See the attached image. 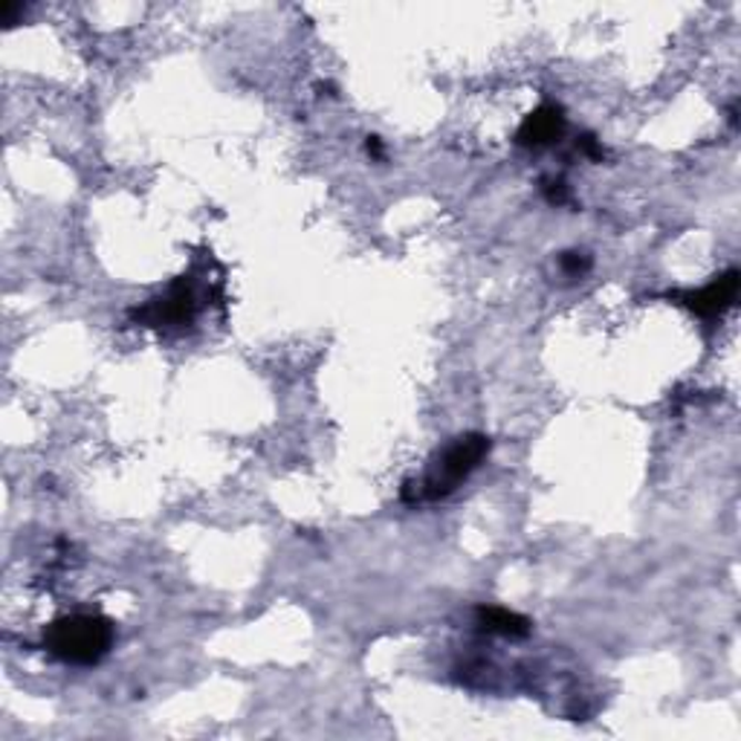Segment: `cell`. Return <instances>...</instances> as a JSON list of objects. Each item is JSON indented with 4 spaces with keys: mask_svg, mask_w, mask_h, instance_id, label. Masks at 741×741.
I'll return each instance as SVG.
<instances>
[{
    "mask_svg": "<svg viewBox=\"0 0 741 741\" xmlns=\"http://www.w3.org/2000/svg\"><path fill=\"white\" fill-rule=\"evenodd\" d=\"M487 452V434L470 432L455 438L446 450L434 455L426 475L405 487V502H441V498L452 495L461 487V481H466L472 472L478 470Z\"/></svg>",
    "mask_w": 741,
    "mask_h": 741,
    "instance_id": "cell-1",
    "label": "cell"
},
{
    "mask_svg": "<svg viewBox=\"0 0 741 741\" xmlns=\"http://www.w3.org/2000/svg\"><path fill=\"white\" fill-rule=\"evenodd\" d=\"M50 655L75 667H91L105 658L113 646L111 620L99 615H73L53 622L44 637Z\"/></svg>",
    "mask_w": 741,
    "mask_h": 741,
    "instance_id": "cell-2",
    "label": "cell"
},
{
    "mask_svg": "<svg viewBox=\"0 0 741 741\" xmlns=\"http://www.w3.org/2000/svg\"><path fill=\"white\" fill-rule=\"evenodd\" d=\"M195 308H197L195 287H192V281L181 278V281H174L159 299L151 301L148 308L136 310L134 316L145 325H186L188 319H192V313H195Z\"/></svg>",
    "mask_w": 741,
    "mask_h": 741,
    "instance_id": "cell-3",
    "label": "cell"
},
{
    "mask_svg": "<svg viewBox=\"0 0 741 741\" xmlns=\"http://www.w3.org/2000/svg\"><path fill=\"white\" fill-rule=\"evenodd\" d=\"M565 131V116L556 105H542L522 122L516 134V143L525 148H545L550 143H559Z\"/></svg>",
    "mask_w": 741,
    "mask_h": 741,
    "instance_id": "cell-4",
    "label": "cell"
},
{
    "mask_svg": "<svg viewBox=\"0 0 741 741\" xmlns=\"http://www.w3.org/2000/svg\"><path fill=\"white\" fill-rule=\"evenodd\" d=\"M735 296H739V272L730 270L721 278H716V281H710L704 290L687 292V296H683V305L701 316H719L721 310H727L733 305Z\"/></svg>",
    "mask_w": 741,
    "mask_h": 741,
    "instance_id": "cell-5",
    "label": "cell"
},
{
    "mask_svg": "<svg viewBox=\"0 0 741 741\" xmlns=\"http://www.w3.org/2000/svg\"><path fill=\"white\" fill-rule=\"evenodd\" d=\"M478 626L481 629H487L490 635H504V637H525L527 631H531V620H527V617L498 606L478 608Z\"/></svg>",
    "mask_w": 741,
    "mask_h": 741,
    "instance_id": "cell-6",
    "label": "cell"
},
{
    "mask_svg": "<svg viewBox=\"0 0 741 741\" xmlns=\"http://www.w3.org/2000/svg\"><path fill=\"white\" fill-rule=\"evenodd\" d=\"M588 267H591L588 255H583V253H565V255H562V270L568 272V276H574V278L583 276Z\"/></svg>",
    "mask_w": 741,
    "mask_h": 741,
    "instance_id": "cell-7",
    "label": "cell"
},
{
    "mask_svg": "<svg viewBox=\"0 0 741 741\" xmlns=\"http://www.w3.org/2000/svg\"><path fill=\"white\" fill-rule=\"evenodd\" d=\"M366 151H368V154H371V157L382 159V143H380V140H377V136H368Z\"/></svg>",
    "mask_w": 741,
    "mask_h": 741,
    "instance_id": "cell-8",
    "label": "cell"
}]
</instances>
